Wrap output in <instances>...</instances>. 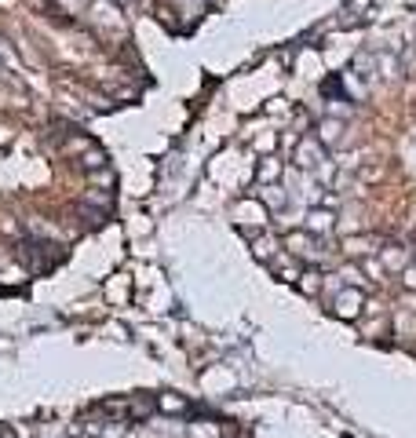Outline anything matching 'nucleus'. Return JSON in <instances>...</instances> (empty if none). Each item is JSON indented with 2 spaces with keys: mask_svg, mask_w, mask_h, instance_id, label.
<instances>
[{
  "mask_svg": "<svg viewBox=\"0 0 416 438\" xmlns=\"http://www.w3.org/2000/svg\"><path fill=\"white\" fill-rule=\"evenodd\" d=\"M285 249H289L292 256H300V260H314V263L329 252V249H325V238H314V234H307V230H303V234H289V238H285Z\"/></svg>",
  "mask_w": 416,
  "mask_h": 438,
  "instance_id": "obj_1",
  "label": "nucleus"
},
{
  "mask_svg": "<svg viewBox=\"0 0 416 438\" xmlns=\"http://www.w3.org/2000/svg\"><path fill=\"white\" fill-rule=\"evenodd\" d=\"M321 161H325V150L318 143V135L300 139V146H296V164H300V169H318Z\"/></svg>",
  "mask_w": 416,
  "mask_h": 438,
  "instance_id": "obj_2",
  "label": "nucleus"
},
{
  "mask_svg": "<svg viewBox=\"0 0 416 438\" xmlns=\"http://www.w3.org/2000/svg\"><path fill=\"white\" fill-rule=\"evenodd\" d=\"M361 289H340L336 292V300H332V311L340 314V318H358V311H361Z\"/></svg>",
  "mask_w": 416,
  "mask_h": 438,
  "instance_id": "obj_3",
  "label": "nucleus"
},
{
  "mask_svg": "<svg viewBox=\"0 0 416 438\" xmlns=\"http://www.w3.org/2000/svg\"><path fill=\"white\" fill-rule=\"evenodd\" d=\"M234 216H238V223L241 227H263L267 223V204L263 201H241L238 209H234Z\"/></svg>",
  "mask_w": 416,
  "mask_h": 438,
  "instance_id": "obj_4",
  "label": "nucleus"
},
{
  "mask_svg": "<svg viewBox=\"0 0 416 438\" xmlns=\"http://www.w3.org/2000/svg\"><path fill=\"white\" fill-rule=\"evenodd\" d=\"M332 223H336V216L325 212V209H310L307 212V234H314V238H325L332 230Z\"/></svg>",
  "mask_w": 416,
  "mask_h": 438,
  "instance_id": "obj_5",
  "label": "nucleus"
},
{
  "mask_svg": "<svg viewBox=\"0 0 416 438\" xmlns=\"http://www.w3.org/2000/svg\"><path fill=\"white\" fill-rule=\"evenodd\" d=\"M252 252H256V260H267V263H270L281 249H278V241H274V238H267V234H252Z\"/></svg>",
  "mask_w": 416,
  "mask_h": 438,
  "instance_id": "obj_6",
  "label": "nucleus"
},
{
  "mask_svg": "<svg viewBox=\"0 0 416 438\" xmlns=\"http://www.w3.org/2000/svg\"><path fill=\"white\" fill-rule=\"evenodd\" d=\"M384 252V263H387V270H406L409 267V252H401V245H387V249H380Z\"/></svg>",
  "mask_w": 416,
  "mask_h": 438,
  "instance_id": "obj_7",
  "label": "nucleus"
},
{
  "mask_svg": "<svg viewBox=\"0 0 416 438\" xmlns=\"http://www.w3.org/2000/svg\"><path fill=\"white\" fill-rule=\"evenodd\" d=\"M300 289L310 292V296L321 292V274H318V270H303V274H300Z\"/></svg>",
  "mask_w": 416,
  "mask_h": 438,
  "instance_id": "obj_8",
  "label": "nucleus"
},
{
  "mask_svg": "<svg viewBox=\"0 0 416 438\" xmlns=\"http://www.w3.org/2000/svg\"><path fill=\"white\" fill-rule=\"evenodd\" d=\"M278 172H281V161H278V158H267L263 164H259V179H263L267 187H270V179H274Z\"/></svg>",
  "mask_w": 416,
  "mask_h": 438,
  "instance_id": "obj_9",
  "label": "nucleus"
},
{
  "mask_svg": "<svg viewBox=\"0 0 416 438\" xmlns=\"http://www.w3.org/2000/svg\"><path fill=\"white\" fill-rule=\"evenodd\" d=\"M263 204H270V209H281V204H285L281 187H274V183H270V187H263Z\"/></svg>",
  "mask_w": 416,
  "mask_h": 438,
  "instance_id": "obj_10",
  "label": "nucleus"
},
{
  "mask_svg": "<svg viewBox=\"0 0 416 438\" xmlns=\"http://www.w3.org/2000/svg\"><path fill=\"white\" fill-rule=\"evenodd\" d=\"M340 132H343V128H340V121H325V124H321L318 143H332V139H340Z\"/></svg>",
  "mask_w": 416,
  "mask_h": 438,
  "instance_id": "obj_11",
  "label": "nucleus"
},
{
  "mask_svg": "<svg viewBox=\"0 0 416 438\" xmlns=\"http://www.w3.org/2000/svg\"><path fill=\"white\" fill-rule=\"evenodd\" d=\"M401 285H406V289H416V267H406V270H401Z\"/></svg>",
  "mask_w": 416,
  "mask_h": 438,
  "instance_id": "obj_12",
  "label": "nucleus"
}]
</instances>
